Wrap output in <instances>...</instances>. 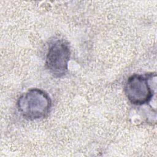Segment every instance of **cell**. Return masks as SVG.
I'll return each instance as SVG.
<instances>
[{"label": "cell", "mask_w": 157, "mask_h": 157, "mask_svg": "<svg viewBox=\"0 0 157 157\" xmlns=\"http://www.w3.org/2000/svg\"><path fill=\"white\" fill-rule=\"evenodd\" d=\"M17 109L26 120H36L45 118L49 113L52 101L44 91L33 88L23 94L17 101Z\"/></svg>", "instance_id": "obj_1"}, {"label": "cell", "mask_w": 157, "mask_h": 157, "mask_svg": "<svg viewBox=\"0 0 157 157\" xmlns=\"http://www.w3.org/2000/svg\"><path fill=\"white\" fill-rule=\"evenodd\" d=\"M155 75L152 73L145 75L134 74L128 78L125 83L124 93L131 104L142 105L151 101L155 91L150 82Z\"/></svg>", "instance_id": "obj_2"}, {"label": "cell", "mask_w": 157, "mask_h": 157, "mask_svg": "<svg viewBox=\"0 0 157 157\" xmlns=\"http://www.w3.org/2000/svg\"><path fill=\"white\" fill-rule=\"evenodd\" d=\"M70 56L68 43L63 39L55 40L49 45L45 57V66L54 77H62L68 71Z\"/></svg>", "instance_id": "obj_3"}]
</instances>
